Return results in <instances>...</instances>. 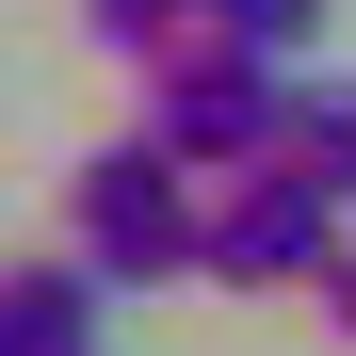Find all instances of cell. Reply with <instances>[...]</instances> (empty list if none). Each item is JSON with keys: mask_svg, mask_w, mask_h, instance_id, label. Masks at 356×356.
Masks as SVG:
<instances>
[{"mask_svg": "<svg viewBox=\"0 0 356 356\" xmlns=\"http://www.w3.org/2000/svg\"><path fill=\"white\" fill-rule=\"evenodd\" d=\"M275 146L308 162L324 195H356V81H308V65H291V130H275Z\"/></svg>", "mask_w": 356, "mask_h": 356, "instance_id": "277c9868", "label": "cell"}, {"mask_svg": "<svg viewBox=\"0 0 356 356\" xmlns=\"http://www.w3.org/2000/svg\"><path fill=\"white\" fill-rule=\"evenodd\" d=\"M195 195H211V178L178 162L162 130H113V146L65 162V259H81L97 291H162V275H195Z\"/></svg>", "mask_w": 356, "mask_h": 356, "instance_id": "6da1fadb", "label": "cell"}, {"mask_svg": "<svg viewBox=\"0 0 356 356\" xmlns=\"http://www.w3.org/2000/svg\"><path fill=\"white\" fill-rule=\"evenodd\" d=\"M340 227H356V195H324L308 162H227L211 195H195V275L211 291H308L324 259H340Z\"/></svg>", "mask_w": 356, "mask_h": 356, "instance_id": "7a4b0ae2", "label": "cell"}, {"mask_svg": "<svg viewBox=\"0 0 356 356\" xmlns=\"http://www.w3.org/2000/svg\"><path fill=\"white\" fill-rule=\"evenodd\" d=\"M195 17H211V33H243V49H275V65H308L340 0H195Z\"/></svg>", "mask_w": 356, "mask_h": 356, "instance_id": "8992f818", "label": "cell"}, {"mask_svg": "<svg viewBox=\"0 0 356 356\" xmlns=\"http://www.w3.org/2000/svg\"><path fill=\"white\" fill-rule=\"evenodd\" d=\"M178 33H195V0H81V49H97V65H130V81L162 65Z\"/></svg>", "mask_w": 356, "mask_h": 356, "instance_id": "5b68a950", "label": "cell"}, {"mask_svg": "<svg viewBox=\"0 0 356 356\" xmlns=\"http://www.w3.org/2000/svg\"><path fill=\"white\" fill-rule=\"evenodd\" d=\"M130 130H162L195 178H227V162H275V130H291V65L195 17V33L146 65V113H130Z\"/></svg>", "mask_w": 356, "mask_h": 356, "instance_id": "3957f363", "label": "cell"}, {"mask_svg": "<svg viewBox=\"0 0 356 356\" xmlns=\"http://www.w3.org/2000/svg\"><path fill=\"white\" fill-rule=\"evenodd\" d=\"M308 308H324V340H340V356H356V227H340V259H324V275H308Z\"/></svg>", "mask_w": 356, "mask_h": 356, "instance_id": "52a82bcc", "label": "cell"}]
</instances>
